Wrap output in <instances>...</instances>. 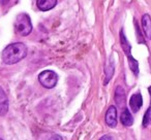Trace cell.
Masks as SVG:
<instances>
[{
  "label": "cell",
  "mask_w": 151,
  "mask_h": 140,
  "mask_svg": "<svg viewBox=\"0 0 151 140\" xmlns=\"http://www.w3.org/2000/svg\"><path fill=\"white\" fill-rule=\"evenodd\" d=\"M40 85L46 89H53L58 82V75L52 70H45L38 75Z\"/></svg>",
  "instance_id": "3957f363"
},
{
  "label": "cell",
  "mask_w": 151,
  "mask_h": 140,
  "mask_svg": "<svg viewBox=\"0 0 151 140\" xmlns=\"http://www.w3.org/2000/svg\"><path fill=\"white\" fill-rule=\"evenodd\" d=\"M106 124L109 127L115 128L117 126V108L115 106H110L106 112Z\"/></svg>",
  "instance_id": "277c9868"
},
{
  "label": "cell",
  "mask_w": 151,
  "mask_h": 140,
  "mask_svg": "<svg viewBox=\"0 0 151 140\" xmlns=\"http://www.w3.org/2000/svg\"><path fill=\"white\" fill-rule=\"evenodd\" d=\"M125 92H124L123 88L118 86L115 90V102L118 105V107H124L125 105Z\"/></svg>",
  "instance_id": "9c48e42d"
},
{
  "label": "cell",
  "mask_w": 151,
  "mask_h": 140,
  "mask_svg": "<svg viewBox=\"0 0 151 140\" xmlns=\"http://www.w3.org/2000/svg\"><path fill=\"white\" fill-rule=\"evenodd\" d=\"M129 105H130V108H132V112L136 113L140 110V108L142 107L143 105V98H142V95L140 93H136L134 94L132 97H130V100H129Z\"/></svg>",
  "instance_id": "5b68a950"
},
{
  "label": "cell",
  "mask_w": 151,
  "mask_h": 140,
  "mask_svg": "<svg viewBox=\"0 0 151 140\" xmlns=\"http://www.w3.org/2000/svg\"><path fill=\"white\" fill-rule=\"evenodd\" d=\"M27 56V48L22 42H15L3 50L2 52V61L7 65H13L20 62Z\"/></svg>",
  "instance_id": "6da1fadb"
},
{
  "label": "cell",
  "mask_w": 151,
  "mask_h": 140,
  "mask_svg": "<svg viewBox=\"0 0 151 140\" xmlns=\"http://www.w3.org/2000/svg\"><path fill=\"white\" fill-rule=\"evenodd\" d=\"M9 2V0H0V4L1 5H5Z\"/></svg>",
  "instance_id": "e0dca14e"
},
{
  "label": "cell",
  "mask_w": 151,
  "mask_h": 140,
  "mask_svg": "<svg viewBox=\"0 0 151 140\" xmlns=\"http://www.w3.org/2000/svg\"><path fill=\"white\" fill-rule=\"evenodd\" d=\"M57 4V0H36V5L40 11H50Z\"/></svg>",
  "instance_id": "30bf717a"
},
{
  "label": "cell",
  "mask_w": 151,
  "mask_h": 140,
  "mask_svg": "<svg viewBox=\"0 0 151 140\" xmlns=\"http://www.w3.org/2000/svg\"><path fill=\"white\" fill-rule=\"evenodd\" d=\"M127 61H128V65H129L130 70H132L136 75H138L139 74V64H138V62H137V60L132 56H128Z\"/></svg>",
  "instance_id": "4fadbf2b"
},
{
  "label": "cell",
  "mask_w": 151,
  "mask_h": 140,
  "mask_svg": "<svg viewBox=\"0 0 151 140\" xmlns=\"http://www.w3.org/2000/svg\"><path fill=\"white\" fill-rule=\"evenodd\" d=\"M0 140H3V139H1V138H0Z\"/></svg>",
  "instance_id": "ac0fdd59"
},
{
  "label": "cell",
  "mask_w": 151,
  "mask_h": 140,
  "mask_svg": "<svg viewBox=\"0 0 151 140\" xmlns=\"http://www.w3.org/2000/svg\"><path fill=\"white\" fill-rule=\"evenodd\" d=\"M120 43H121L122 50H123L124 54H125L127 57L132 56V46H130L127 38H126L125 35H124L123 30H121V31H120Z\"/></svg>",
  "instance_id": "7c38bea8"
},
{
  "label": "cell",
  "mask_w": 151,
  "mask_h": 140,
  "mask_svg": "<svg viewBox=\"0 0 151 140\" xmlns=\"http://www.w3.org/2000/svg\"><path fill=\"white\" fill-rule=\"evenodd\" d=\"M151 125V104L149 106V108L147 109L146 113L144 115V119H143V126L144 127H148Z\"/></svg>",
  "instance_id": "5bb4252c"
},
{
  "label": "cell",
  "mask_w": 151,
  "mask_h": 140,
  "mask_svg": "<svg viewBox=\"0 0 151 140\" xmlns=\"http://www.w3.org/2000/svg\"><path fill=\"white\" fill-rule=\"evenodd\" d=\"M50 140H63V139L59 135H57V134H54V135H53L52 137H51Z\"/></svg>",
  "instance_id": "9a60e30c"
},
{
  "label": "cell",
  "mask_w": 151,
  "mask_h": 140,
  "mask_svg": "<svg viewBox=\"0 0 151 140\" xmlns=\"http://www.w3.org/2000/svg\"><path fill=\"white\" fill-rule=\"evenodd\" d=\"M9 111V99L4 90L0 87V115L3 117Z\"/></svg>",
  "instance_id": "52a82bcc"
},
{
  "label": "cell",
  "mask_w": 151,
  "mask_h": 140,
  "mask_svg": "<svg viewBox=\"0 0 151 140\" xmlns=\"http://www.w3.org/2000/svg\"><path fill=\"white\" fill-rule=\"evenodd\" d=\"M114 71H115V64H114V60L113 58H110L109 62L107 63L105 67V82H104V85H108L109 82L112 80L114 75Z\"/></svg>",
  "instance_id": "8992f818"
},
{
  "label": "cell",
  "mask_w": 151,
  "mask_h": 140,
  "mask_svg": "<svg viewBox=\"0 0 151 140\" xmlns=\"http://www.w3.org/2000/svg\"><path fill=\"white\" fill-rule=\"evenodd\" d=\"M120 121H121L122 125L125 126V127H130L134 124V117H132L130 111L126 107L122 110V113L120 115Z\"/></svg>",
  "instance_id": "8fae6325"
},
{
  "label": "cell",
  "mask_w": 151,
  "mask_h": 140,
  "mask_svg": "<svg viewBox=\"0 0 151 140\" xmlns=\"http://www.w3.org/2000/svg\"><path fill=\"white\" fill-rule=\"evenodd\" d=\"M99 140H113V139H112V137L110 135H104L103 137H101Z\"/></svg>",
  "instance_id": "2e32d148"
},
{
  "label": "cell",
  "mask_w": 151,
  "mask_h": 140,
  "mask_svg": "<svg viewBox=\"0 0 151 140\" xmlns=\"http://www.w3.org/2000/svg\"><path fill=\"white\" fill-rule=\"evenodd\" d=\"M15 29L19 35L27 36L32 31V23L27 14H20L16 19Z\"/></svg>",
  "instance_id": "7a4b0ae2"
},
{
  "label": "cell",
  "mask_w": 151,
  "mask_h": 140,
  "mask_svg": "<svg viewBox=\"0 0 151 140\" xmlns=\"http://www.w3.org/2000/svg\"><path fill=\"white\" fill-rule=\"evenodd\" d=\"M142 28L145 36L151 39V17L148 14H145L142 17Z\"/></svg>",
  "instance_id": "ba28073f"
}]
</instances>
